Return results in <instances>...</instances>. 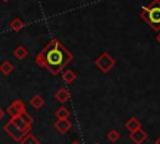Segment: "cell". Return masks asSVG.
I'll return each instance as SVG.
<instances>
[{
	"instance_id": "7a4b0ae2",
	"label": "cell",
	"mask_w": 160,
	"mask_h": 144,
	"mask_svg": "<svg viewBox=\"0 0 160 144\" xmlns=\"http://www.w3.org/2000/svg\"><path fill=\"white\" fill-rule=\"evenodd\" d=\"M32 119L28 113L11 116V119L4 125V131L14 140L20 141L31 129Z\"/></svg>"
},
{
	"instance_id": "ba28073f",
	"label": "cell",
	"mask_w": 160,
	"mask_h": 144,
	"mask_svg": "<svg viewBox=\"0 0 160 144\" xmlns=\"http://www.w3.org/2000/svg\"><path fill=\"white\" fill-rule=\"evenodd\" d=\"M55 99L60 103H66L69 99H70V91L65 88H60L55 94H54Z\"/></svg>"
},
{
	"instance_id": "52a82bcc",
	"label": "cell",
	"mask_w": 160,
	"mask_h": 144,
	"mask_svg": "<svg viewBox=\"0 0 160 144\" xmlns=\"http://www.w3.org/2000/svg\"><path fill=\"white\" fill-rule=\"evenodd\" d=\"M54 128L60 134H65L71 129V121L69 119H58V121L54 124Z\"/></svg>"
},
{
	"instance_id": "603a6c76",
	"label": "cell",
	"mask_w": 160,
	"mask_h": 144,
	"mask_svg": "<svg viewBox=\"0 0 160 144\" xmlns=\"http://www.w3.org/2000/svg\"><path fill=\"white\" fill-rule=\"evenodd\" d=\"M95 144H100V143H95Z\"/></svg>"
},
{
	"instance_id": "7402d4cb",
	"label": "cell",
	"mask_w": 160,
	"mask_h": 144,
	"mask_svg": "<svg viewBox=\"0 0 160 144\" xmlns=\"http://www.w3.org/2000/svg\"><path fill=\"white\" fill-rule=\"evenodd\" d=\"M2 1H9V0H2Z\"/></svg>"
},
{
	"instance_id": "2e32d148",
	"label": "cell",
	"mask_w": 160,
	"mask_h": 144,
	"mask_svg": "<svg viewBox=\"0 0 160 144\" xmlns=\"http://www.w3.org/2000/svg\"><path fill=\"white\" fill-rule=\"evenodd\" d=\"M10 28H11L12 30H15V31H20V30L24 28V23H22L21 19L15 18L14 20H11V23H10Z\"/></svg>"
},
{
	"instance_id": "9a60e30c",
	"label": "cell",
	"mask_w": 160,
	"mask_h": 144,
	"mask_svg": "<svg viewBox=\"0 0 160 144\" xmlns=\"http://www.w3.org/2000/svg\"><path fill=\"white\" fill-rule=\"evenodd\" d=\"M55 116L58 119H69L70 116V110L65 106H60L56 111H55Z\"/></svg>"
},
{
	"instance_id": "7c38bea8",
	"label": "cell",
	"mask_w": 160,
	"mask_h": 144,
	"mask_svg": "<svg viewBox=\"0 0 160 144\" xmlns=\"http://www.w3.org/2000/svg\"><path fill=\"white\" fill-rule=\"evenodd\" d=\"M61 78L66 84H72L75 81V79H76V74L72 70H65V71H62Z\"/></svg>"
},
{
	"instance_id": "277c9868",
	"label": "cell",
	"mask_w": 160,
	"mask_h": 144,
	"mask_svg": "<svg viewBox=\"0 0 160 144\" xmlns=\"http://www.w3.org/2000/svg\"><path fill=\"white\" fill-rule=\"evenodd\" d=\"M95 65L102 71V73H109L114 65H115V60L108 54V53H101L100 56L95 60Z\"/></svg>"
},
{
	"instance_id": "5bb4252c",
	"label": "cell",
	"mask_w": 160,
	"mask_h": 144,
	"mask_svg": "<svg viewBox=\"0 0 160 144\" xmlns=\"http://www.w3.org/2000/svg\"><path fill=\"white\" fill-rule=\"evenodd\" d=\"M20 144H40V140L31 133H28L21 140H20Z\"/></svg>"
},
{
	"instance_id": "3957f363",
	"label": "cell",
	"mask_w": 160,
	"mask_h": 144,
	"mask_svg": "<svg viewBox=\"0 0 160 144\" xmlns=\"http://www.w3.org/2000/svg\"><path fill=\"white\" fill-rule=\"evenodd\" d=\"M140 16L155 30H160V0H154L149 5L142 6Z\"/></svg>"
},
{
	"instance_id": "8fae6325",
	"label": "cell",
	"mask_w": 160,
	"mask_h": 144,
	"mask_svg": "<svg viewBox=\"0 0 160 144\" xmlns=\"http://www.w3.org/2000/svg\"><path fill=\"white\" fill-rule=\"evenodd\" d=\"M28 49L25 48V46H22V45H19L15 50H14V58H16V59H19V60H22V59H25L26 56H28Z\"/></svg>"
},
{
	"instance_id": "4fadbf2b",
	"label": "cell",
	"mask_w": 160,
	"mask_h": 144,
	"mask_svg": "<svg viewBox=\"0 0 160 144\" xmlns=\"http://www.w3.org/2000/svg\"><path fill=\"white\" fill-rule=\"evenodd\" d=\"M12 70H14V65H12L11 61H9V60H4V61L0 64V71H1L4 75H9Z\"/></svg>"
},
{
	"instance_id": "30bf717a",
	"label": "cell",
	"mask_w": 160,
	"mask_h": 144,
	"mask_svg": "<svg viewBox=\"0 0 160 144\" xmlns=\"http://www.w3.org/2000/svg\"><path fill=\"white\" fill-rule=\"evenodd\" d=\"M125 128H126L129 131H134V130L141 128V123H140L136 118H130V119L125 123Z\"/></svg>"
},
{
	"instance_id": "e0dca14e",
	"label": "cell",
	"mask_w": 160,
	"mask_h": 144,
	"mask_svg": "<svg viewBox=\"0 0 160 144\" xmlns=\"http://www.w3.org/2000/svg\"><path fill=\"white\" fill-rule=\"evenodd\" d=\"M120 133L118 131V130H110L109 133H108V135H106V138H108V140L110 141V143H116L119 139H120Z\"/></svg>"
},
{
	"instance_id": "44dd1931",
	"label": "cell",
	"mask_w": 160,
	"mask_h": 144,
	"mask_svg": "<svg viewBox=\"0 0 160 144\" xmlns=\"http://www.w3.org/2000/svg\"><path fill=\"white\" fill-rule=\"evenodd\" d=\"M71 144H80V143H79V141H72Z\"/></svg>"
},
{
	"instance_id": "9c48e42d",
	"label": "cell",
	"mask_w": 160,
	"mask_h": 144,
	"mask_svg": "<svg viewBox=\"0 0 160 144\" xmlns=\"http://www.w3.org/2000/svg\"><path fill=\"white\" fill-rule=\"evenodd\" d=\"M29 104L34 108V109H40V108H42L44 106V104H45V101H44V99L40 96V95H34L30 100H29Z\"/></svg>"
},
{
	"instance_id": "ffe728a7",
	"label": "cell",
	"mask_w": 160,
	"mask_h": 144,
	"mask_svg": "<svg viewBox=\"0 0 160 144\" xmlns=\"http://www.w3.org/2000/svg\"><path fill=\"white\" fill-rule=\"evenodd\" d=\"M154 144H160V136H159V138L155 140V143H154Z\"/></svg>"
},
{
	"instance_id": "d6986e66",
	"label": "cell",
	"mask_w": 160,
	"mask_h": 144,
	"mask_svg": "<svg viewBox=\"0 0 160 144\" xmlns=\"http://www.w3.org/2000/svg\"><path fill=\"white\" fill-rule=\"evenodd\" d=\"M156 41L160 44V33H159V34H158V36H156Z\"/></svg>"
},
{
	"instance_id": "8992f818",
	"label": "cell",
	"mask_w": 160,
	"mask_h": 144,
	"mask_svg": "<svg viewBox=\"0 0 160 144\" xmlns=\"http://www.w3.org/2000/svg\"><path fill=\"white\" fill-rule=\"evenodd\" d=\"M129 138H130V140H131L134 144H142V143L146 140L148 134H146L145 130H142L141 128H139V129H136V130H134V131H130Z\"/></svg>"
},
{
	"instance_id": "ac0fdd59",
	"label": "cell",
	"mask_w": 160,
	"mask_h": 144,
	"mask_svg": "<svg viewBox=\"0 0 160 144\" xmlns=\"http://www.w3.org/2000/svg\"><path fill=\"white\" fill-rule=\"evenodd\" d=\"M2 118H4V110H2L1 108H0V120H1Z\"/></svg>"
},
{
	"instance_id": "6da1fadb",
	"label": "cell",
	"mask_w": 160,
	"mask_h": 144,
	"mask_svg": "<svg viewBox=\"0 0 160 144\" xmlns=\"http://www.w3.org/2000/svg\"><path fill=\"white\" fill-rule=\"evenodd\" d=\"M71 60L72 54L56 39L48 43L35 59L39 66L48 69L52 75H58Z\"/></svg>"
},
{
	"instance_id": "5b68a950",
	"label": "cell",
	"mask_w": 160,
	"mask_h": 144,
	"mask_svg": "<svg viewBox=\"0 0 160 144\" xmlns=\"http://www.w3.org/2000/svg\"><path fill=\"white\" fill-rule=\"evenodd\" d=\"M6 113L10 115V116H16L19 114H22V113H26V105L22 100L20 99H16L14 100L6 109Z\"/></svg>"
}]
</instances>
